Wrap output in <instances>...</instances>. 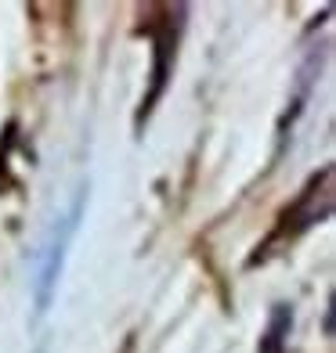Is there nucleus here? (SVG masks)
<instances>
[{"mask_svg":"<svg viewBox=\"0 0 336 353\" xmlns=\"http://www.w3.org/2000/svg\"><path fill=\"white\" fill-rule=\"evenodd\" d=\"M333 199H336V188H333V166H322L318 173L308 176V184L297 191V199L279 213L275 231H271V238L257 249V256L250 260V267H253V263H261V260H268L271 249L290 245V242H297L300 234H308L311 228H318L322 220H329V216H333Z\"/></svg>","mask_w":336,"mask_h":353,"instance_id":"obj_1","label":"nucleus"},{"mask_svg":"<svg viewBox=\"0 0 336 353\" xmlns=\"http://www.w3.org/2000/svg\"><path fill=\"white\" fill-rule=\"evenodd\" d=\"M181 29H185V4H156V8H149L145 33L152 40V83H149V94L141 98L138 119H134L138 130H141V123L152 116V108L159 105V98H163V90H167V79L174 72V61H178Z\"/></svg>","mask_w":336,"mask_h":353,"instance_id":"obj_2","label":"nucleus"},{"mask_svg":"<svg viewBox=\"0 0 336 353\" xmlns=\"http://www.w3.org/2000/svg\"><path fill=\"white\" fill-rule=\"evenodd\" d=\"M80 210H84V199L73 205V213L66 216L55 228L51 234V245H47V256H44V267H40V278H37V314H44L51 307V296H55V285H58V274H62V260H66V245L76 231V220H80Z\"/></svg>","mask_w":336,"mask_h":353,"instance_id":"obj_3","label":"nucleus"},{"mask_svg":"<svg viewBox=\"0 0 336 353\" xmlns=\"http://www.w3.org/2000/svg\"><path fill=\"white\" fill-rule=\"evenodd\" d=\"M290 332H293V307L290 303H275L268 314V328L261 335L257 353H286L290 350Z\"/></svg>","mask_w":336,"mask_h":353,"instance_id":"obj_4","label":"nucleus"}]
</instances>
